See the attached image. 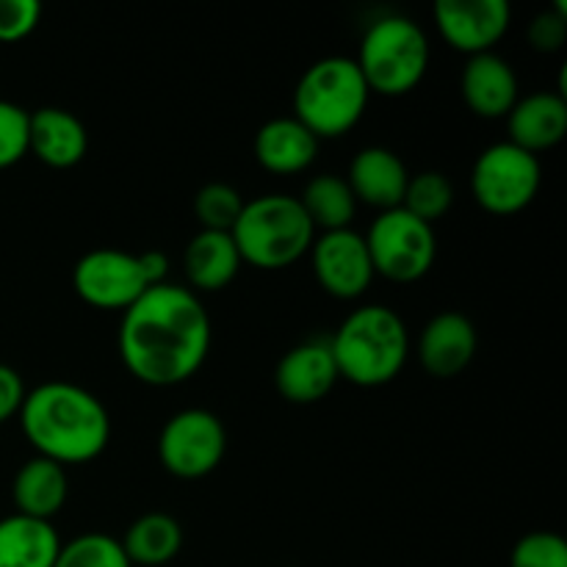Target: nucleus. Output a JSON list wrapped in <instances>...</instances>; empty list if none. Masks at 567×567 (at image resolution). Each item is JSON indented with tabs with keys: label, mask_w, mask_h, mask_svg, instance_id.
<instances>
[{
	"label": "nucleus",
	"mask_w": 567,
	"mask_h": 567,
	"mask_svg": "<svg viewBox=\"0 0 567 567\" xmlns=\"http://www.w3.org/2000/svg\"><path fill=\"white\" fill-rule=\"evenodd\" d=\"M210 338V316L197 293L161 282L122 313L120 358L144 385L172 388L203 369Z\"/></svg>",
	"instance_id": "f257e3e1"
},
{
	"label": "nucleus",
	"mask_w": 567,
	"mask_h": 567,
	"mask_svg": "<svg viewBox=\"0 0 567 567\" xmlns=\"http://www.w3.org/2000/svg\"><path fill=\"white\" fill-rule=\"evenodd\" d=\"M17 419L37 457L59 465L92 463L109 446V410L72 382H42L28 391Z\"/></svg>",
	"instance_id": "f03ea898"
},
{
	"label": "nucleus",
	"mask_w": 567,
	"mask_h": 567,
	"mask_svg": "<svg viewBox=\"0 0 567 567\" xmlns=\"http://www.w3.org/2000/svg\"><path fill=\"white\" fill-rule=\"evenodd\" d=\"M338 374L360 388H380L402 374L410 336L402 316L385 305H365L349 313L330 338Z\"/></svg>",
	"instance_id": "7ed1b4c3"
},
{
	"label": "nucleus",
	"mask_w": 567,
	"mask_h": 567,
	"mask_svg": "<svg viewBox=\"0 0 567 567\" xmlns=\"http://www.w3.org/2000/svg\"><path fill=\"white\" fill-rule=\"evenodd\" d=\"M230 236L244 264L264 271H277L288 269L310 252L316 230L297 197L264 194L252 203H244Z\"/></svg>",
	"instance_id": "20e7f679"
},
{
	"label": "nucleus",
	"mask_w": 567,
	"mask_h": 567,
	"mask_svg": "<svg viewBox=\"0 0 567 567\" xmlns=\"http://www.w3.org/2000/svg\"><path fill=\"white\" fill-rule=\"evenodd\" d=\"M369 86L354 59L327 55L305 70L293 89V120L316 138H338L352 131L369 105Z\"/></svg>",
	"instance_id": "39448f33"
},
{
	"label": "nucleus",
	"mask_w": 567,
	"mask_h": 567,
	"mask_svg": "<svg viewBox=\"0 0 567 567\" xmlns=\"http://www.w3.org/2000/svg\"><path fill=\"white\" fill-rule=\"evenodd\" d=\"M354 64L369 92L382 97H402L424 81L430 66V39L424 28L410 17H380L363 33Z\"/></svg>",
	"instance_id": "423d86ee"
},
{
	"label": "nucleus",
	"mask_w": 567,
	"mask_h": 567,
	"mask_svg": "<svg viewBox=\"0 0 567 567\" xmlns=\"http://www.w3.org/2000/svg\"><path fill=\"white\" fill-rule=\"evenodd\" d=\"M169 260L164 252H125V249H92L72 269V288L86 305L125 313L150 288L166 282Z\"/></svg>",
	"instance_id": "0eeeda50"
},
{
	"label": "nucleus",
	"mask_w": 567,
	"mask_h": 567,
	"mask_svg": "<svg viewBox=\"0 0 567 567\" xmlns=\"http://www.w3.org/2000/svg\"><path fill=\"white\" fill-rule=\"evenodd\" d=\"M363 238L374 275L391 282H415L435 266V227L415 219L404 208L382 210Z\"/></svg>",
	"instance_id": "6e6552de"
},
{
	"label": "nucleus",
	"mask_w": 567,
	"mask_h": 567,
	"mask_svg": "<svg viewBox=\"0 0 567 567\" xmlns=\"http://www.w3.org/2000/svg\"><path fill=\"white\" fill-rule=\"evenodd\" d=\"M540 158L513 142L491 144L471 169V194L476 203L496 216H513L529 208L540 192Z\"/></svg>",
	"instance_id": "1a4fd4ad"
},
{
	"label": "nucleus",
	"mask_w": 567,
	"mask_h": 567,
	"mask_svg": "<svg viewBox=\"0 0 567 567\" xmlns=\"http://www.w3.org/2000/svg\"><path fill=\"white\" fill-rule=\"evenodd\" d=\"M227 452V432L210 410H181L158 435V460L177 480H203L219 468Z\"/></svg>",
	"instance_id": "9d476101"
},
{
	"label": "nucleus",
	"mask_w": 567,
	"mask_h": 567,
	"mask_svg": "<svg viewBox=\"0 0 567 567\" xmlns=\"http://www.w3.org/2000/svg\"><path fill=\"white\" fill-rule=\"evenodd\" d=\"M310 264L319 286L336 299H358L374 280L369 247L352 227L332 233H316L310 244Z\"/></svg>",
	"instance_id": "9b49d317"
},
{
	"label": "nucleus",
	"mask_w": 567,
	"mask_h": 567,
	"mask_svg": "<svg viewBox=\"0 0 567 567\" xmlns=\"http://www.w3.org/2000/svg\"><path fill=\"white\" fill-rule=\"evenodd\" d=\"M432 14L443 42L468 59L493 53L513 22L507 0H437Z\"/></svg>",
	"instance_id": "f8f14e48"
},
{
	"label": "nucleus",
	"mask_w": 567,
	"mask_h": 567,
	"mask_svg": "<svg viewBox=\"0 0 567 567\" xmlns=\"http://www.w3.org/2000/svg\"><path fill=\"white\" fill-rule=\"evenodd\" d=\"M341 380L330 341L310 338L282 354L275 369V385L291 404H316Z\"/></svg>",
	"instance_id": "ddd939ff"
},
{
	"label": "nucleus",
	"mask_w": 567,
	"mask_h": 567,
	"mask_svg": "<svg viewBox=\"0 0 567 567\" xmlns=\"http://www.w3.org/2000/svg\"><path fill=\"white\" fill-rule=\"evenodd\" d=\"M476 347H480V336L468 316L446 310L426 321V327L421 330L419 360L430 377L452 380L468 369Z\"/></svg>",
	"instance_id": "4468645a"
},
{
	"label": "nucleus",
	"mask_w": 567,
	"mask_h": 567,
	"mask_svg": "<svg viewBox=\"0 0 567 567\" xmlns=\"http://www.w3.org/2000/svg\"><path fill=\"white\" fill-rule=\"evenodd\" d=\"M349 188L358 203L382 210L402 208L410 172L404 161L388 147H365L349 164Z\"/></svg>",
	"instance_id": "2eb2a0df"
},
{
	"label": "nucleus",
	"mask_w": 567,
	"mask_h": 567,
	"mask_svg": "<svg viewBox=\"0 0 567 567\" xmlns=\"http://www.w3.org/2000/svg\"><path fill=\"white\" fill-rule=\"evenodd\" d=\"M509 138L515 147L537 155L557 147L567 133V100L557 92H535L520 97L507 114Z\"/></svg>",
	"instance_id": "dca6fc26"
},
{
	"label": "nucleus",
	"mask_w": 567,
	"mask_h": 567,
	"mask_svg": "<svg viewBox=\"0 0 567 567\" xmlns=\"http://www.w3.org/2000/svg\"><path fill=\"white\" fill-rule=\"evenodd\" d=\"M89 150L86 125L72 111L44 105L33 111L28 125V153L53 169H70L81 164Z\"/></svg>",
	"instance_id": "f3484780"
},
{
	"label": "nucleus",
	"mask_w": 567,
	"mask_h": 567,
	"mask_svg": "<svg viewBox=\"0 0 567 567\" xmlns=\"http://www.w3.org/2000/svg\"><path fill=\"white\" fill-rule=\"evenodd\" d=\"M463 100L482 120H502L518 103V75L496 53L471 55L463 70Z\"/></svg>",
	"instance_id": "a211bd4d"
},
{
	"label": "nucleus",
	"mask_w": 567,
	"mask_h": 567,
	"mask_svg": "<svg viewBox=\"0 0 567 567\" xmlns=\"http://www.w3.org/2000/svg\"><path fill=\"white\" fill-rule=\"evenodd\" d=\"M319 155V138L293 116L269 120L255 136V158L271 175H299Z\"/></svg>",
	"instance_id": "6ab92c4d"
},
{
	"label": "nucleus",
	"mask_w": 567,
	"mask_h": 567,
	"mask_svg": "<svg viewBox=\"0 0 567 567\" xmlns=\"http://www.w3.org/2000/svg\"><path fill=\"white\" fill-rule=\"evenodd\" d=\"M66 496H70L66 471L53 460L31 457L28 463H22L11 482V498H14L17 513L48 520V524H53L55 515L64 509Z\"/></svg>",
	"instance_id": "aec40b11"
},
{
	"label": "nucleus",
	"mask_w": 567,
	"mask_h": 567,
	"mask_svg": "<svg viewBox=\"0 0 567 567\" xmlns=\"http://www.w3.org/2000/svg\"><path fill=\"white\" fill-rule=\"evenodd\" d=\"M244 266L230 233L199 230L183 252V271L197 291H221Z\"/></svg>",
	"instance_id": "412c9836"
},
{
	"label": "nucleus",
	"mask_w": 567,
	"mask_h": 567,
	"mask_svg": "<svg viewBox=\"0 0 567 567\" xmlns=\"http://www.w3.org/2000/svg\"><path fill=\"white\" fill-rule=\"evenodd\" d=\"M59 551V532L48 520L20 513L0 520V567H53Z\"/></svg>",
	"instance_id": "4be33fe9"
},
{
	"label": "nucleus",
	"mask_w": 567,
	"mask_h": 567,
	"mask_svg": "<svg viewBox=\"0 0 567 567\" xmlns=\"http://www.w3.org/2000/svg\"><path fill=\"white\" fill-rule=\"evenodd\" d=\"M122 548L131 565L158 567L172 563L183 548V529L172 515L147 513L131 524L122 537Z\"/></svg>",
	"instance_id": "5701e85b"
},
{
	"label": "nucleus",
	"mask_w": 567,
	"mask_h": 567,
	"mask_svg": "<svg viewBox=\"0 0 567 567\" xmlns=\"http://www.w3.org/2000/svg\"><path fill=\"white\" fill-rule=\"evenodd\" d=\"M297 199L305 214H308L316 233L347 230L349 221L354 219V210H358V199H354L347 177L338 175L313 177L305 186L302 197Z\"/></svg>",
	"instance_id": "b1692460"
},
{
	"label": "nucleus",
	"mask_w": 567,
	"mask_h": 567,
	"mask_svg": "<svg viewBox=\"0 0 567 567\" xmlns=\"http://www.w3.org/2000/svg\"><path fill=\"white\" fill-rule=\"evenodd\" d=\"M454 203V186L443 172H419L410 175L408 192H404L402 208L415 219L435 225L441 216L449 214Z\"/></svg>",
	"instance_id": "393cba45"
},
{
	"label": "nucleus",
	"mask_w": 567,
	"mask_h": 567,
	"mask_svg": "<svg viewBox=\"0 0 567 567\" xmlns=\"http://www.w3.org/2000/svg\"><path fill=\"white\" fill-rule=\"evenodd\" d=\"M53 567H133L125 548L116 537L103 532H89L70 543H61Z\"/></svg>",
	"instance_id": "a878e982"
},
{
	"label": "nucleus",
	"mask_w": 567,
	"mask_h": 567,
	"mask_svg": "<svg viewBox=\"0 0 567 567\" xmlns=\"http://www.w3.org/2000/svg\"><path fill=\"white\" fill-rule=\"evenodd\" d=\"M244 210V197L238 188L227 183H208L194 197V214H197L203 230L230 233Z\"/></svg>",
	"instance_id": "bb28decb"
},
{
	"label": "nucleus",
	"mask_w": 567,
	"mask_h": 567,
	"mask_svg": "<svg viewBox=\"0 0 567 567\" xmlns=\"http://www.w3.org/2000/svg\"><path fill=\"white\" fill-rule=\"evenodd\" d=\"M509 567H567V543L554 532H532L515 543Z\"/></svg>",
	"instance_id": "cd10ccee"
},
{
	"label": "nucleus",
	"mask_w": 567,
	"mask_h": 567,
	"mask_svg": "<svg viewBox=\"0 0 567 567\" xmlns=\"http://www.w3.org/2000/svg\"><path fill=\"white\" fill-rule=\"evenodd\" d=\"M28 125L31 114L22 105L0 100V169L20 164L28 155Z\"/></svg>",
	"instance_id": "c85d7f7f"
},
{
	"label": "nucleus",
	"mask_w": 567,
	"mask_h": 567,
	"mask_svg": "<svg viewBox=\"0 0 567 567\" xmlns=\"http://www.w3.org/2000/svg\"><path fill=\"white\" fill-rule=\"evenodd\" d=\"M39 20H42L39 0H0V42H22L37 31Z\"/></svg>",
	"instance_id": "c756f323"
},
{
	"label": "nucleus",
	"mask_w": 567,
	"mask_h": 567,
	"mask_svg": "<svg viewBox=\"0 0 567 567\" xmlns=\"http://www.w3.org/2000/svg\"><path fill=\"white\" fill-rule=\"evenodd\" d=\"M567 39V11L563 0H557V6L532 20L529 25V42L532 48L540 50V53H557L563 50Z\"/></svg>",
	"instance_id": "7c9ffc66"
},
{
	"label": "nucleus",
	"mask_w": 567,
	"mask_h": 567,
	"mask_svg": "<svg viewBox=\"0 0 567 567\" xmlns=\"http://www.w3.org/2000/svg\"><path fill=\"white\" fill-rule=\"evenodd\" d=\"M25 385H22V377L17 374L11 365L0 363V424L11 421L14 415H20L22 402H25Z\"/></svg>",
	"instance_id": "2f4dec72"
}]
</instances>
